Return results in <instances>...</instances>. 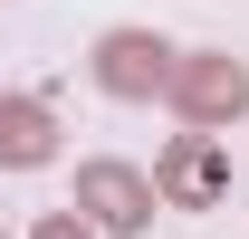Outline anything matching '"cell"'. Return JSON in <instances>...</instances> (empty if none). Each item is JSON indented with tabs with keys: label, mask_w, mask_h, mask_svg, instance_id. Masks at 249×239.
<instances>
[{
	"label": "cell",
	"mask_w": 249,
	"mask_h": 239,
	"mask_svg": "<svg viewBox=\"0 0 249 239\" xmlns=\"http://www.w3.org/2000/svg\"><path fill=\"white\" fill-rule=\"evenodd\" d=\"M154 201H163V191L134 172V163H87V172H77V210H87L96 230H115V239L144 230V220H154Z\"/></svg>",
	"instance_id": "cell-1"
},
{
	"label": "cell",
	"mask_w": 249,
	"mask_h": 239,
	"mask_svg": "<svg viewBox=\"0 0 249 239\" xmlns=\"http://www.w3.org/2000/svg\"><path fill=\"white\" fill-rule=\"evenodd\" d=\"M163 77H173V48L144 38V29H115L106 48H96V86H106V96H154Z\"/></svg>",
	"instance_id": "cell-2"
},
{
	"label": "cell",
	"mask_w": 249,
	"mask_h": 239,
	"mask_svg": "<svg viewBox=\"0 0 249 239\" xmlns=\"http://www.w3.org/2000/svg\"><path fill=\"white\" fill-rule=\"evenodd\" d=\"M154 191H163V201H182V210L211 201V191H220V144H211V134H182V144L154 163Z\"/></svg>",
	"instance_id": "cell-3"
},
{
	"label": "cell",
	"mask_w": 249,
	"mask_h": 239,
	"mask_svg": "<svg viewBox=\"0 0 249 239\" xmlns=\"http://www.w3.org/2000/svg\"><path fill=\"white\" fill-rule=\"evenodd\" d=\"M48 153H58L48 105H29V96H0V163H10V172H38Z\"/></svg>",
	"instance_id": "cell-4"
},
{
	"label": "cell",
	"mask_w": 249,
	"mask_h": 239,
	"mask_svg": "<svg viewBox=\"0 0 249 239\" xmlns=\"http://www.w3.org/2000/svg\"><path fill=\"white\" fill-rule=\"evenodd\" d=\"M182 105H192V124L240 115V105H249V67H240V58H201V67L182 77Z\"/></svg>",
	"instance_id": "cell-5"
},
{
	"label": "cell",
	"mask_w": 249,
	"mask_h": 239,
	"mask_svg": "<svg viewBox=\"0 0 249 239\" xmlns=\"http://www.w3.org/2000/svg\"><path fill=\"white\" fill-rule=\"evenodd\" d=\"M38 239H96V230L77 220V210H48V220H38Z\"/></svg>",
	"instance_id": "cell-6"
}]
</instances>
